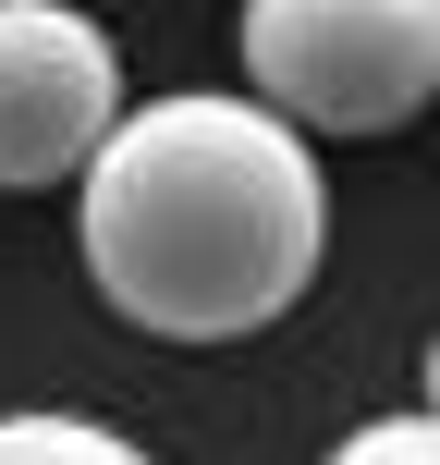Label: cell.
Returning a JSON list of instances; mask_svg holds the SVG:
<instances>
[{
  "mask_svg": "<svg viewBox=\"0 0 440 465\" xmlns=\"http://www.w3.org/2000/svg\"><path fill=\"white\" fill-rule=\"evenodd\" d=\"M330 257V184L269 98H147L86 160V270L160 343H245L294 319Z\"/></svg>",
  "mask_w": 440,
  "mask_h": 465,
  "instance_id": "cell-1",
  "label": "cell"
},
{
  "mask_svg": "<svg viewBox=\"0 0 440 465\" xmlns=\"http://www.w3.org/2000/svg\"><path fill=\"white\" fill-rule=\"evenodd\" d=\"M232 49L306 135H404L440 98V0H245Z\"/></svg>",
  "mask_w": 440,
  "mask_h": 465,
  "instance_id": "cell-2",
  "label": "cell"
},
{
  "mask_svg": "<svg viewBox=\"0 0 440 465\" xmlns=\"http://www.w3.org/2000/svg\"><path fill=\"white\" fill-rule=\"evenodd\" d=\"M122 123V49L73 0H0V196L86 184Z\"/></svg>",
  "mask_w": 440,
  "mask_h": 465,
  "instance_id": "cell-3",
  "label": "cell"
},
{
  "mask_svg": "<svg viewBox=\"0 0 440 465\" xmlns=\"http://www.w3.org/2000/svg\"><path fill=\"white\" fill-rule=\"evenodd\" d=\"M0 465H160V453H135L122 429H98V417L24 404V417H0Z\"/></svg>",
  "mask_w": 440,
  "mask_h": 465,
  "instance_id": "cell-4",
  "label": "cell"
},
{
  "mask_svg": "<svg viewBox=\"0 0 440 465\" xmlns=\"http://www.w3.org/2000/svg\"><path fill=\"white\" fill-rule=\"evenodd\" d=\"M330 465H440V417H367L355 441H330Z\"/></svg>",
  "mask_w": 440,
  "mask_h": 465,
  "instance_id": "cell-5",
  "label": "cell"
},
{
  "mask_svg": "<svg viewBox=\"0 0 440 465\" xmlns=\"http://www.w3.org/2000/svg\"><path fill=\"white\" fill-rule=\"evenodd\" d=\"M428 417H440V331H428Z\"/></svg>",
  "mask_w": 440,
  "mask_h": 465,
  "instance_id": "cell-6",
  "label": "cell"
}]
</instances>
